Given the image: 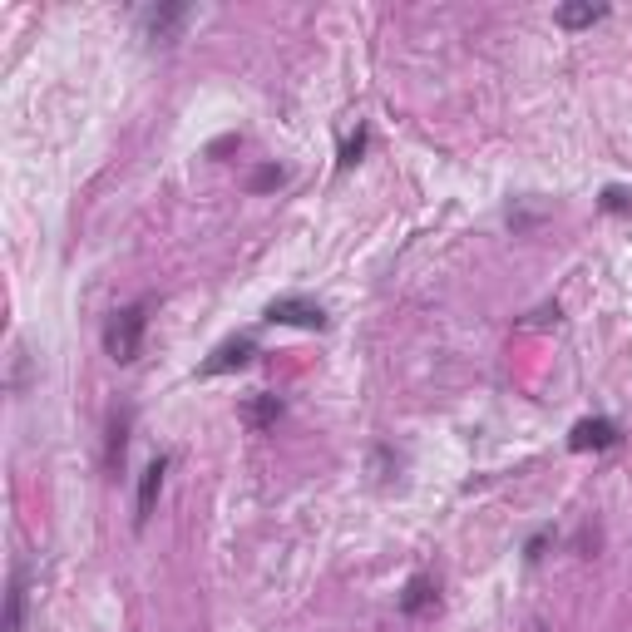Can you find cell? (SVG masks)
<instances>
[{
    "label": "cell",
    "instance_id": "8fae6325",
    "mask_svg": "<svg viewBox=\"0 0 632 632\" xmlns=\"http://www.w3.org/2000/svg\"><path fill=\"white\" fill-rule=\"evenodd\" d=\"M603 15H608V5H603V0H578V5H558V15H553V20H558L563 30H588V25H598Z\"/></svg>",
    "mask_w": 632,
    "mask_h": 632
},
{
    "label": "cell",
    "instance_id": "ba28073f",
    "mask_svg": "<svg viewBox=\"0 0 632 632\" xmlns=\"http://www.w3.org/2000/svg\"><path fill=\"white\" fill-rule=\"evenodd\" d=\"M129 425H134V410H129V405L109 415V455H104L109 474L124 470V450H129Z\"/></svg>",
    "mask_w": 632,
    "mask_h": 632
},
{
    "label": "cell",
    "instance_id": "5bb4252c",
    "mask_svg": "<svg viewBox=\"0 0 632 632\" xmlns=\"http://www.w3.org/2000/svg\"><path fill=\"white\" fill-rule=\"evenodd\" d=\"M598 208L603 213H632V188H603V198H598Z\"/></svg>",
    "mask_w": 632,
    "mask_h": 632
},
{
    "label": "cell",
    "instance_id": "6da1fadb",
    "mask_svg": "<svg viewBox=\"0 0 632 632\" xmlns=\"http://www.w3.org/2000/svg\"><path fill=\"white\" fill-rule=\"evenodd\" d=\"M144 326H149V307L144 302H129V307L109 312V321H104V351H109V361H119V366L139 361Z\"/></svg>",
    "mask_w": 632,
    "mask_h": 632
},
{
    "label": "cell",
    "instance_id": "52a82bcc",
    "mask_svg": "<svg viewBox=\"0 0 632 632\" xmlns=\"http://www.w3.org/2000/svg\"><path fill=\"white\" fill-rule=\"evenodd\" d=\"M277 420H282V400H277V395L257 391V395L242 400V425H252V430H272Z\"/></svg>",
    "mask_w": 632,
    "mask_h": 632
},
{
    "label": "cell",
    "instance_id": "30bf717a",
    "mask_svg": "<svg viewBox=\"0 0 632 632\" xmlns=\"http://www.w3.org/2000/svg\"><path fill=\"white\" fill-rule=\"evenodd\" d=\"M20 623H25V568L15 563L10 568V588H5V623H0V632H20Z\"/></svg>",
    "mask_w": 632,
    "mask_h": 632
},
{
    "label": "cell",
    "instance_id": "5b68a950",
    "mask_svg": "<svg viewBox=\"0 0 632 632\" xmlns=\"http://www.w3.org/2000/svg\"><path fill=\"white\" fill-rule=\"evenodd\" d=\"M257 356V341L252 336H233V341H223L203 366H198V376H223V371H242L247 361Z\"/></svg>",
    "mask_w": 632,
    "mask_h": 632
},
{
    "label": "cell",
    "instance_id": "9c48e42d",
    "mask_svg": "<svg viewBox=\"0 0 632 632\" xmlns=\"http://www.w3.org/2000/svg\"><path fill=\"white\" fill-rule=\"evenodd\" d=\"M163 474H168V460L158 455L154 465L144 470V479H139V514H134V524H139V529H144V524H149V514H154L158 489H163Z\"/></svg>",
    "mask_w": 632,
    "mask_h": 632
},
{
    "label": "cell",
    "instance_id": "277c9868",
    "mask_svg": "<svg viewBox=\"0 0 632 632\" xmlns=\"http://www.w3.org/2000/svg\"><path fill=\"white\" fill-rule=\"evenodd\" d=\"M267 321L272 326H307V331H321L326 326V312L316 302H307V297H277L267 307Z\"/></svg>",
    "mask_w": 632,
    "mask_h": 632
},
{
    "label": "cell",
    "instance_id": "3957f363",
    "mask_svg": "<svg viewBox=\"0 0 632 632\" xmlns=\"http://www.w3.org/2000/svg\"><path fill=\"white\" fill-rule=\"evenodd\" d=\"M618 440H623L618 420H608V415H593V420H578V425H573V435H568V450L588 455V450H613Z\"/></svg>",
    "mask_w": 632,
    "mask_h": 632
},
{
    "label": "cell",
    "instance_id": "7c38bea8",
    "mask_svg": "<svg viewBox=\"0 0 632 632\" xmlns=\"http://www.w3.org/2000/svg\"><path fill=\"white\" fill-rule=\"evenodd\" d=\"M366 139H371V129L361 124V129H356V134H351V139L341 144V158H336V168H341V173H346L351 163H361V154H366Z\"/></svg>",
    "mask_w": 632,
    "mask_h": 632
},
{
    "label": "cell",
    "instance_id": "4fadbf2b",
    "mask_svg": "<svg viewBox=\"0 0 632 632\" xmlns=\"http://www.w3.org/2000/svg\"><path fill=\"white\" fill-rule=\"evenodd\" d=\"M282 183H287V168L267 163V168H257V173H252V183H247V188H252V193H272V188H282Z\"/></svg>",
    "mask_w": 632,
    "mask_h": 632
},
{
    "label": "cell",
    "instance_id": "7a4b0ae2",
    "mask_svg": "<svg viewBox=\"0 0 632 632\" xmlns=\"http://www.w3.org/2000/svg\"><path fill=\"white\" fill-rule=\"evenodd\" d=\"M193 20V10L188 5H149L144 15H139V30H144V40L149 45H173L178 35H183V25Z\"/></svg>",
    "mask_w": 632,
    "mask_h": 632
},
{
    "label": "cell",
    "instance_id": "8992f818",
    "mask_svg": "<svg viewBox=\"0 0 632 632\" xmlns=\"http://www.w3.org/2000/svg\"><path fill=\"white\" fill-rule=\"evenodd\" d=\"M435 603H440V588H435L425 573H415V578L405 583V593H400V613H405V618H420V613H430Z\"/></svg>",
    "mask_w": 632,
    "mask_h": 632
}]
</instances>
